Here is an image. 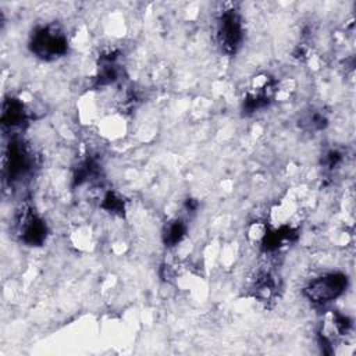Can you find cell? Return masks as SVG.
Segmentation results:
<instances>
[{"label": "cell", "instance_id": "obj_4", "mask_svg": "<svg viewBox=\"0 0 356 356\" xmlns=\"http://www.w3.org/2000/svg\"><path fill=\"white\" fill-rule=\"evenodd\" d=\"M184 234H185V225L182 224V221L175 220V221H172V222L167 227L165 236H167V241H168L171 245H178V243L181 242Z\"/></svg>", "mask_w": 356, "mask_h": 356}, {"label": "cell", "instance_id": "obj_3", "mask_svg": "<svg viewBox=\"0 0 356 356\" xmlns=\"http://www.w3.org/2000/svg\"><path fill=\"white\" fill-rule=\"evenodd\" d=\"M218 38L221 46H224L229 51L235 50V47L238 46L241 40V24L234 13H225L222 15L218 29Z\"/></svg>", "mask_w": 356, "mask_h": 356}, {"label": "cell", "instance_id": "obj_1", "mask_svg": "<svg viewBox=\"0 0 356 356\" xmlns=\"http://www.w3.org/2000/svg\"><path fill=\"white\" fill-rule=\"evenodd\" d=\"M67 50V39L57 29L51 26L40 28L33 33L32 51L40 57H58Z\"/></svg>", "mask_w": 356, "mask_h": 356}, {"label": "cell", "instance_id": "obj_2", "mask_svg": "<svg viewBox=\"0 0 356 356\" xmlns=\"http://www.w3.org/2000/svg\"><path fill=\"white\" fill-rule=\"evenodd\" d=\"M345 277L339 274H330L320 277L306 288L307 296L314 302H327L337 298L345 288Z\"/></svg>", "mask_w": 356, "mask_h": 356}]
</instances>
